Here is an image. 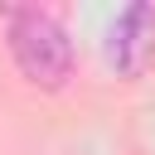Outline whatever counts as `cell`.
Here are the masks:
<instances>
[{
  "mask_svg": "<svg viewBox=\"0 0 155 155\" xmlns=\"http://www.w3.org/2000/svg\"><path fill=\"white\" fill-rule=\"evenodd\" d=\"M102 58L116 78H140L150 63H155V5L136 0L126 5L111 24H107V39H102Z\"/></svg>",
  "mask_w": 155,
  "mask_h": 155,
  "instance_id": "7a4b0ae2",
  "label": "cell"
},
{
  "mask_svg": "<svg viewBox=\"0 0 155 155\" xmlns=\"http://www.w3.org/2000/svg\"><path fill=\"white\" fill-rule=\"evenodd\" d=\"M0 29H5V48L29 87L58 92L73 78V39L58 24V15L39 10V5H5Z\"/></svg>",
  "mask_w": 155,
  "mask_h": 155,
  "instance_id": "6da1fadb",
  "label": "cell"
}]
</instances>
